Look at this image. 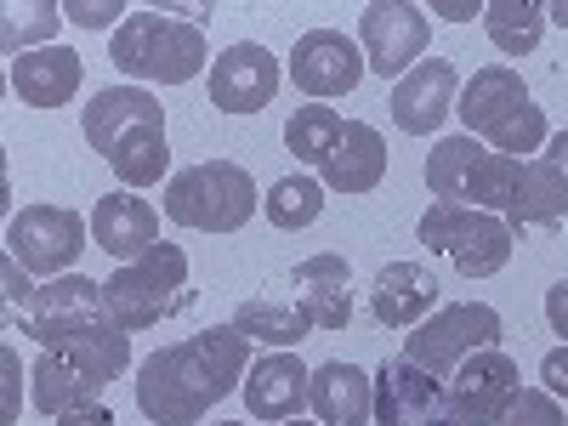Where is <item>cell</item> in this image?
<instances>
[{
    "instance_id": "e0dca14e",
    "label": "cell",
    "mask_w": 568,
    "mask_h": 426,
    "mask_svg": "<svg viewBox=\"0 0 568 426\" xmlns=\"http://www.w3.org/2000/svg\"><path fill=\"white\" fill-rule=\"evenodd\" d=\"M455 91H460L455 63H444V58L415 63V69L393 85V125H398L404 136H433V131L455 114V103H460Z\"/></svg>"
},
{
    "instance_id": "8fae6325",
    "label": "cell",
    "mask_w": 568,
    "mask_h": 426,
    "mask_svg": "<svg viewBox=\"0 0 568 426\" xmlns=\"http://www.w3.org/2000/svg\"><path fill=\"white\" fill-rule=\"evenodd\" d=\"M109 307H103V284L98 278H85V273H63L52 284H40L34 302L18 307V324H23V336H34L40 347H52L63 336H74V329H91V324H103Z\"/></svg>"
},
{
    "instance_id": "b9f144b4",
    "label": "cell",
    "mask_w": 568,
    "mask_h": 426,
    "mask_svg": "<svg viewBox=\"0 0 568 426\" xmlns=\"http://www.w3.org/2000/svg\"><path fill=\"white\" fill-rule=\"evenodd\" d=\"M546 23H557V29H568V0H551V7H546Z\"/></svg>"
},
{
    "instance_id": "9a60e30c",
    "label": "cell",
    "mask_w": 568,
    "mask_h": 426,
    "mask_svg": "<svg viewBox=\"0 0 568 426\" xmlns=\"http://www.w3.org/2000/svg\"><path fill=\"white\" fill-rule=\"evenodd\" d=\"M278 80H284V69L267 45L240 40L211 63V103L222 114H262L278 98Z\"/></svg>"
},
{
    "instance_id": "e575fe53",
    "label": "cell",
    "mask_w": 568,
    "mask_h": 426,
    "mask_svg": "<svg viewBox=\"0 0 568 426\" xmlns=\"http://www.w3.org/2000/svg\"><path fill=\"white\" fill-rule=\"evenodd\" d=\"M63 18H74L80 29H109L114 18L125 23L131 12L120 7V0H63Z\"/></svg>"
},
{
    "instance_id": "f35d334b",
    "label": "cell",
    "mask_w": 568,
    "mask_h": 426,
    "mask_svg": "<svg viewBox=\"0 0 568 426\" xmlns=\"http://www.w3.org/2000/svg\"><path fill=\"white\" fill-rule=\"evenodd\" d=\"M546 160H551V165L562 171V182H568V131H557V136L546 142Z\"/></svg>"
},
{
    "instance_id": "603a6c76",
    "label": "cell",
    "mask_w": 568,
    "mask_h": 426,
    "mask_svg": "<svg viewBox=\"0 0 568 426\" xmlns=\"http://www.w3.org/2000/svg\"><path fill=\"white\" fill-rule=\"evenodd\" d=\"M307 382H313V369H307L296 353H267V358H256V364H251V382H245L251 420H267V426L296 420L302 404H307Z\"/></svg>"
},
{
    "instance_id": "484cf974",
    "label": "cell",
    "mask_w": 568,
    "mask_h": 426,
    "mask_svg": "<svg viewBox=\"0 0 568 426\" xmlns=\"http://www.w3.org/2000/svg\"><path fill=\"white\" fill-rule=\"evenodd\" d=\"M568 216V182L562 171L540 154L524 165V182H517V205H511V233H524V227H557Z\"/></svg>"
},
{
    "instance_id": "30bf717a",
    "label": "cell",
    "mask_w": 568,
    "mask_h": 426,
    "mask_svg": "<svg viewBox=\"0 0 568 426\" xmlns=\"http://www.w3.org/2000/svg\"><path fill=\"white\" fill-rule=\"evenodd\" d=\"M426 34H433V23H426V12L409 7V0H369L364 18H358L364 58H369V69L382 80H404L420 63Z\"/></svg>"
},
{
    "instance_id": "3957f363",
    "label": "cell",
    "mask_w": 568,
    "mask_h": 426,
    "mask_svg": "<svg viewBox=\"0 0 568 426\" xmlns=\"http://www.w3.org/2000/svg\"><path fill=\"white\" fill-rule=\"evenodd\" d=\"M524 165L529 160H506V154L484 149L478 136H438L433 154H426V187H433V200H444V205L511 216Z\"/></svg>"
},
{
    "instance_id": "d6a6232c",
    "label": "cell",
    "mask_w": 568,
    "mask_h": 426,
    "mask_svg": "<svg viewBox=\"0 0 568 426\" xmlns=\"http://www.w3.org/2000/svg\"><path fill=\"white\" fill-rule=\"evenodd\" d=\"M484 142H489L495 154H506V160H524V154H535L540 142H546V114H540L535 103H524V109H517L506 125H495Z\"/></svg>"
},
{
    "instance_id": "83f0119b",
    "label": "cell",
    "mask_w": 568,
    "mask_h": 426,
    "mask_svg": "<svg viewBox=\"0 0 568 426\" xmlns=\"http://www.w3.org/2000/svg\"><path fill=\"white\" fill-rule=\"evenodd\" d=\"M484 29L506 58H529L546 34V7H535V0H489Z\"/></svg>"
},
{
    "instance_id": "f1b7e54d",
    "label": "cell",
    "mask_w": 568,
    "mask_h": 426,
    "mask_svg": "<svg viewBox=\"0 0 568 426\" xmlns=\"http://www.w3.org/2000/svg\"><path fill=\"white\" fill-rule=\"evenodd\" d=\"M342 114L336 109H324V103H302L291 120H284V149H291L302 165H324L329 149L342 142Z\"/></svg>"
},
{
    "instance_id": "7a4b0ae2",
    "label": "cell",
    "mask_w": 568,
    "mask_h": 426,
    "mask_svg": "<svg viewBox=\"0 0 568 426\" xmlns=\"http://www.w3.org/2000/svg\"><path fill=\"white\" fill-rule=\"evenodd\" d=\"M131 369V329H120L114 318L74 329V336L40 347L34 369H29V393L40 415H69L85 404H103V387L114 375Z\"/></svg>"
},
{
    "instance_id": "cb8c5ba5",
    "label": "cell",
    "mask_w": 568,
    "mask_h": 426,
    "mask_svg": "<svg viewBox=\"0 0 568 426\" xmlns=\"http://www.w3.org/2000/svg\"><path fill=\"white\" fill-rule=\"evenodd\" d=\"M524 103H535V98H529V85H524V74L506 69V63H495V69H478V74L466 80L455 114L466 120V136H478V142H484L495 125H506Z\"/></svg>"
},
{
    "instance_id": "d590c367",
    "label": "cell",
    "mask_w": 568,
    "mask_h": 426,
    "mask_svg": "<svg viewBox=\"0 0 568 426\" xmlns=\"http://www.w3.org/2000/svg\"><path fill=\"white\" fill-rule=\"evenodd\" d=\"M540 382H546V393H551V398H568V342H562V347H551V353L540 358Z\"/></svg>"
},
{
    "instance_id": "9c48e42d",
    "label": "cell",
    "mask_w": 568,
    "mask_h": 426,
    "mask_svg": "<svg viewBox=\"0 0 568 426\" xmlns=\"http://www.w3.org/2000/svg\"><path fill=\"white\" fill-rule=\"evenodd\" d=\"M85 251V222L69 205H23L7 222V256L23 273H74Z\"/></svg>"
},
{
    "instance_id": "5bb4252c",
    "label": "cell",
    "mask_w": 568,
    "mask_h": 426,
    "mask_svg": "<svg viewBox=\"0 0 568 426\" xmlns=\"http://www.w3.org/2000/svg\"><path fill=\"white\" fill-rule=\"evenodd\" d=\"M364 58H358V45L342 34V29H307L296 40V52H291V80L302 98L313 103H329V98H347V91L364 80Z\"/></svg>"
},
{
    "instance_id": "44dd1931",
    "label": "cell",
    "mask_w": 568,
    "mask_h": 426,
    "mask_svg": "<svg viewBox=\"0 0 568 426\" xmlns=\"http://www.w3.org/2000/svg\"><path fill=\"white\" fill-rule=\"evenodd\" d=\"M382 176H387V136L364 120H347L342 142L318 165V182L329 194H369V187H382Z\"/></svg>"
},
{
    "instance_id": "7bdbcfd3",
    "label": "cell",
    "mask_w": 568,
    "mask_h": 426,
    "mask_svg": "<svg viewBox=\"0 0 568 426\" xmlns=\"http://www.w3.org/2000/svg\"><path fill=\"white\" fill-rule=\"evenodd\" d=\"M216 426H251V420H216Z\"/></svg>"
},
{
    "instance_id": "2e32d148",
    "label": "cell",
    "mask_w": 568,
    "mask_h": 426,
    "mask_svg": "<svg viewBox=\"0 0 568 426\" xmlns=\"http://www.w3.org/2000/svg\"><path fill=\"white\" fill-rule=\"evenodd\" d=\"M80 131H85L91 149L109 160L120 142H131L136 131H165V109H160L154 91H142V85H109V91H98V98L85 103Z\"/></svg>"
},
{
    "instance_id": "74e56055",
    "label": "cell",
    "mask_w": 568,
    "mask_h": 426,
    "mask_svg": "<svg viewBox=\"0 0 568 426\" xmlns=\"http://www.w3.org/2000/svg\"><path fill=\"white\" fill-rule=\"evenodd\" d=\"M58 426H114V409L109 404H85V409L58 415Z\"/></svg>"
},
{
    "instance_id": "d4e9b609",
    "label": "cell",
    "mask_w": 568,
    "mask_h": 426,
    "mask_svg": "<svg viewBox=\"0 0 568 426\" xmlns=\"http://www.w3.org/2000/svg\"><path fill=\"white\" fill-rule=\"evenodd\" d=\"M80 58L69 45H40V52H23L12 63V91L29 109H63L74 91H80Z\"/></svg>"
},
{
    "instance_id": "7c38bea8",
    "label": "cell",
    "mask_w": 568,
    "mask_h": 426,
    "mask_svg": "<svg viewBox=\"0 0 568 426\" xmlns=\"http://www.w3.org/2000/svg\"><path fill=\"white\" fill-rule=\"evenodd\" d=\"M517 393H524V375H517V358L500 353V347L471 353L449 375V387H444V398H449V409H455L460 426H495L511 409Z\"/></svg>"
},
{
    "instance_id": "52a82bcc",
    "label": "cell",
    "mask_w": 568,
    "mask_h": 426,
    "mask_svg": "<svg viewBox=\"0 0 568 426\" xmlns=\"http://www.w3.org/2000/svg\"><path fill=\"white\" fill-rule=\"evenodd\" d=\"M420 245H433L438 256L455 262L460 278H489L511 262V245H517V233L506 216L495 211H471V205H444L433 200V211L420 216Z\"/></svg>"
},
{
    "instance_id": "5b68a950",
    "label": "cell",
    "mask_w": 568,
    "mask_h": 426,
    "mask_svg": "<svg viewBox=\"0 0 568 426\" xmlns=\"http://www.w3.org/2000/svg\"><path fill=\"white\" fill-rule=\"evenodd\" d=\"M262 194L245 165L233 160H200L165 182V216L176 227H200V233H240L256 216Z\"/></svg>"
},
{
    "instance_id": "ac0fdd59",
    "label": "cell",
    "mask_w": 568,
    "mask_h": 426,
    "mask_svg": "<svg viewBox=\"0 0 568 426\" xmlns=\"http://www.w3.org/2000/svg\"><path fill=\"white\" fill-rule=\"evenodd\" d=\"M91 245L109 251L125 267L142 251L160 245V211L149 200H136L131 187H125V194H103L98 205H91Z\"/></svg>"
},
{
    "instance_id": "4fadbf2b",
    "label": "cell",
    "mask_w": 568,
    "mask_h": 426,
    "mask_svg": "<svg viewBox=\"0 0 568 426\" xmlns=\"http://www.w3.org/2000/svg\"><path fill=\"white\" fill-rule=\"evenodd\" d=\"M375 426H460L438 375L415 369L409 358H393L375 369Z\"/></svg>"
},
{
    "instance_id": "8992f818",
    "label": "cell",
    "mask_w": 568,
    "mask_h": 426,
    "mask_svg": "<svg viewBox=\"0 0 568 426\" xmlns=\"http://www.w3.org/2000/svg\"><path fill=\"white\" fill-rule=\"evenodd\" d=\"M103 307L120 329H154L171 313H182L187 307V251L160 240L136 262L114 267V278L103 284Z\"/></svg>"
},
{
    "instance_id": "d6986e66",
    "label": "cell",
    "mask_w": 568,
    "mask_h": 426,
    "mask_svg": "<svg viewBox=\"0 0 568 426\" xmlns=\"http://www.w3.org/2000/svg\"><path fill=\"white\" fill-rule=\"evenodd\" d=\"M347 278H353V267H347V256H336V251H318V256L296 262V273H291V291H296V296H291V302L307 313L313 329H347V318H353Z\"/></svg>"
},
{
    "instance_id": "7402d4cb",
    "label": "cell",
    "mask_w": 568,
    "mask_h": 426,
    "mask_svg": "<svg viewBox=\"0 0 568 426\" xmlns=\"http://www.w3.org/2000/svg\"><path fill=\"white\" fill-rule=\"evenodd\" d=\"M369 313H375V324H387V329H415L420 318L438 313V278L426 273L420 262H387L382 273H375Z\"/></svg>"
},
{
    "instance_id": "277c9868",
    "label": "cell",
    "mask_w": 568,
    "mask_h": 426,
    "mask_svg": "<svg viewBox=\"0 0 568 426\" xmlns=\"http://www.w3.org/2000/svg\"><path fill=\"white\" fill-rule=\"evenodd\" d=\"M109 58L120 74L131 80H160V85H187L194 74H205V29L160 12H131L114 40H109Z\"/></svg>"
},
{
    "instance_id": "ab89813d",
    "label": "cell",
    "mask_w": 568,
    "mask_h": 426,
    "mask_svg": "<svg viewBox=\"0 0 568 426\" xmlns=\"http://www.w3.org/2000/svg\"><path fill=\"white\" fill-rule=\"evenodd\" d=\"M7 426H12V415H18V353H7Z\"/></svg>"
},
{
    "instance_id": "ffe728a7",
    "label": "cell",
    "mask_w": 568,
    "mask_h": 426,
    "mask_svg": "<svg viewBox=\"0 0 568 426\" xmlns=\"http://www.w3.org/2000/svg\"><path fill=\"white\" fill-rule=\"evenodd\" d=\"M307 409L318 415V426H369L375 420V375H364L358 364H342V358L318 364L307 382Z\"/></svg>"
},
{
    "instance_id": "ee69618b",
    "label": "cell",
    "mask_w": 568,
    "mask_h": 426,
    "mask_svg": "<svg viewBox=\"0 0 568 426\" xmlns=\"http://www.w3.org/2000/svg\"><path fill=\"white\" fill-rule=\"evenodd\" d=\"M284 426H307V420H302V415H296V420H284Z\"/></svg>"
},
{
    "instance_id": "8d00e7d4",
    "label": "cell",
    "mask_w": 568,
    "mask_h": 426,
    "mask_svg": "<svg viewBox=\"0 0 568 426\" xmlns=\"http://www.w3.org/2000/svg\"><path fill=\"white\" fill-rule=\"evenodd\" d=\"M546 324H551V336L568 342V278H557L546 291Z\"/></svg>"
},
{
    "instance_id": "ba28073f",
    "label": "cell",
    "mask_w": 568,
    "mask_h": 426,
    "mask_svg": "<svg viewBox=\"0 0 568 426\" xmlns=\"http://www.w3.org/2000/svg\"><path fill=\"white\" fill-rule=\"evenodd\" d=\"M500 336H506V324L489 302H449V307H438L433 318H420L409 329L404 358L426 375H438V382H449L471 353L500 347Z\"/></svg>"
},
{
    "instance_id": "60d3db41",
    "label": "cell",
    "mask_w": 568,
    "mask_h": 426,
    "mask_svg": "<svg viewBox=\"0 0 568 426\" xmlns=\"http://www.w3.org/2000/svg\"><path fill=\"white\" fill-rule=\"evenodd\" d=\"M438 18H449V23H466V18H484L478 7H433Z\"/></svg>"
},
{
    "instance_id": "1f68e13d",
    "label": "cell",
    "mask_w": 568,
    "mask_h": 426,
    "mask_svg": "<svg viewBox=\"0 0 568 426\" xmlns=\"http://www.w3.org/2000/svg\"><path fill=\"white\" fill-rule=\"evenodd\" d=\"M63 23V0H34V7H7L0 12V45H7V58L18 63L29 40H52Z\"/></svg>"
},
{
    "instance_id": "4316f807",
    "label": "cell",
    "mask_w": 568,
    "mask_h": 426,
    "mask_svg": "<svg viewBox=\"0 0 568 426\" xmlns=\"http://www.w3.org/2000/svg\"><path fill=\"white\" fill-rule=\"evenodd\" d=\"M233 329H245L251 342H267V347H296L307 336V313L296 302H273V296H256V302H240L233 307Z\"/></svg>"
},
{
    "instance_id": "f546056e",
    "label": "cell",
    "mask_w": 568,
    "mask_h": 426,
    "mask_svg": "<svg viewBox=\"0 0 568 426\" xmlns=\"http://www.w3.org/2000/svg\"><path fill=\"white\" fill-rule=\"evenodd\" d=\"M262 211H267V222H273L278 233L313 227L318 211H324V182H313V176H278V182L267 187Z\"/></svg>"
},
{
    "instance_id": "4dcf8cb0",
    "label": "cell",
    "mask_w": 568,
    "mask_h": 426,
    "mask_svg": "<svg viewBox=\"0 0 568 426\" xmlns=\"http://www.w3.org/2000/svg\"><path fill=\"white\" fill-rule=\"evenodd\" d=\"M109 165L125 187H149L171 171V142H165V131H136L131 142H120L109 154Z\"/></svg>"
},
{
    "instance_id": "836d02e7",
    "label": "cell",
    "mask_w": 568,
    "mask_h": 426,
    "mask_svg": "<svg viewBox=\"0 0 568 426\" xmlns=\"http://www.w3.org/2000/svg\"><path fill=\"white\" fill-rule=\"evenodd\" d=\"M495 426H568V415H562V404H557L551 393L524 387V393L511 398V409H506Z\"/></svg>"
},
{
    "instance_id": "6da1fadb",
    "label": "cell",
    "mask_w": 568,
    "mask_h": 426,
    "mask_svg": "<svg viewBox=\"0 0 568 426\" xmlns=\"http://www.w3.org/2000/svg\"><path fill=\"white\" fill-rule=\"evenodd\" d=\"M251 369V336L233 324H211L205 336H187L142 358L136 369V409L154 426H200Z\"/></svg>"
}]
</instances>
